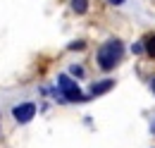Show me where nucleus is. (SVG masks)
I'll list each match as a JSON object with an SVG mask.
<instances>
[{"mask_svg":"<svg viewBox=\"0 0 155 148\" xmlns=\"http://www.w3.org/2000/svg\"><path fill=\"white\" fill-rule=\"evenodd\" d=\"M12 117L19 122V124H29L34 117H36V105L34 103H21L12 108Z\"/></svg>","mask_w":155,"mask_h":148,"instance_id":"3","label":"nucleus"},{"mask_svg":"<svg viewBox=\"0 0 155 148\" xmlns=\"http://www.w3.org/2000/svg\"><path fill=\"white\" fill-rule=\"evenodd\" d=\"M72 7H74V12L84 15V12L88 10V0H72Z\"/></svg>","mask_w":155,"mask_h":148,"instance_id":"5","label":"nucleus"},{"mask_svg":"<svg viewBox=\"0 0 155 148\" xmlns=\"http://www.w3.org/2000/svg\"><path fill=\"white\" fill-rule=\"evenodd\" d=\"M153 134H155V124H153Z\"/></svg>","mask_w":155,"mask_h":148,"instance_id":"11","label":"nucleus"},{"mask_svg":"<svg viewBox=\"0 0 155 148\" xmlns=\"http://www.w3.org/2000/svg\"><path fill=\"white\" fill-rule=\"evenodd\" d=\"M72 74H74V76H84V69H81V67H77V65H74V67H72Z\"/></svg>","mask_w":155,"mask_h":148,"instance_id":"8","label":"nucleus"},{"mask_svg":"<svg viewBox=\"0 0 155 148\" xmlns=\"http://www.w3.org/2000/svg\"><path fill=\"white\" fill-rule=\"evenodd\" d=\"M112 86H115V81H112V79H103V81H98V84L91 86V93H93V96H103V93L110 91Z\"/></svg>","mask_w":155,"mask_h":148,"instance_id":"4","label":"nucleus"},{"mask_svg":"<svg viewBox=\"0 0 155 148\" xmlns=\"http://www.w3.org/2000/svg\"><path fill=\"white\" fill-rule=\"evenodd\" d=\"M58 81H60V91L64 93V98H67V100H84V96H81V89L77 86V81H72L67 74H62Z\"/></svg>","mask_w":155,"mask_h":148,"instance_id":"2","label":"nucleus"},{"mask_svg":"<svg viewBox=\"0 0 155 148\" xmlns=\"http://www.w3.org/2000/svg\"><path fill=\"white\" fill-rule=\"evenodd\" d=\"M150 86H153V93H155V79H153V81H150Z\"/></svg>","mask_w":155,"mask_h":148,"instance_id":"10","label":"nucleus"},{"mask_svg":"<svg viewBox=\"0 0 155 148\" xmlns=\"http://www.w3.org/2000/svg\"><path fill=\"white\" fill-rule=\"evenodd\" d=\"M146 50H148L150 55H155V36H150L148 41H146Z\"/></svg>","mask_w":155,"mask_h":148,"instance_id":"6","label":"nucleus"},{"mask_svg":"<svg viewBox=\"0 0 155 148\" xmlns=\"http://www.w3.org/2000/svg\"><path fill=\"white\" fill-rule=\"evenodd\" d=\"M69 50H84V41H77V43H72V45H69Z\"/></svg>","mask_w":155,"mask_h":148,"instance_id":"7","label":"nucleus"},{"mask_svg":"<svg viewBox=\"0 0 155 148\" xmlns=\"http://www.w3.org/2000/svg\"><path fill=\"white\" fill-rule=\"evenodd\" d=\"M122 41L119 38H110L100 50H98V65H100V69H105V72H110V69H115V65L119 62V57H122Z\"/></svg>","mask_w":155,"mask_h":148,"instance_id":"1","label":"nucleus"},{"mask_svg":"<svg viewBox=\"0 0 155 148\" xmlns=\"http://www.w3.org/2000/svg\"><path fill=\"white\" fill-rule=\"evenodd\" d=\"M110 2H112V5H122L124 0H110Z\"/></svg>","mask_w":155,"mask_h":148,"instance_id":"9","label":"nucleus"}]
</instances>
